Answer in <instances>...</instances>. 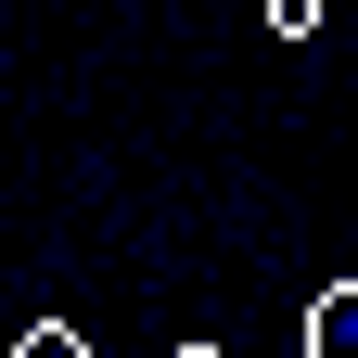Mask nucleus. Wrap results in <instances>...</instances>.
I'll list each match as a JSON object with an SVG mask.
<instances>
[{"label":"nucleus","mask_w":358,"mask_h":358,"mask_svg":"<svg viewBox=\"0 0 358 358\" xmlns=\"http://www.w3.org/2000/svg\"><path fill=\"white\" fill-rule=\"evenodd\" d=\"M307 358H358V282H333L307 307Z\"/></svg>","instance_id":"1"},{"label":"nucleus","mask_w":358,"mask_h":358,"mask_svg":"<svg viewBox=\"0 0 358 358\" xmlns=\"http://www.w3.org/2000/svg\"><path fill=\"white\" fill-rule=\"evenodd\" d=\"M268 26H282V38H320V26H333V0H268Z\"/></svg>","instance_id":"2"},{"label":"nucleus","mask_w":358,"mask_h":358,"mask_svg":"<svg viewBox=\"0 0 358 358\" xmlns=\"http://www.w3.org/2000/svg\"><path fill=\"white\" fill-rule=\"evenodd\" d=\"M13 358H90V345H77V333H64V320H38V333H26V345H13Z\"/></svg>","instance_id":"3"},{"label":"nucleus","mask_w":358,"mask_h":358,"mask_svg":"<svg viewBox=\"0 0 358 358\" xmlns=\"http://www.w3.org/2000/svg\"><path fill=\"white\" fill-rule=\"evenodd\" d=\"M179 358H217V345H179Z\"/></svg>","instance_id":"4"}]
</instances>
